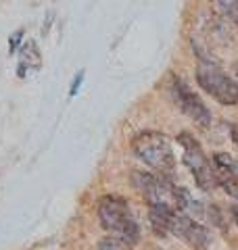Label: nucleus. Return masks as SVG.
Returning a JSON list of instances; mask_svg holds the SVG:
<instances>
[{
	"label": "nucleus",
	"instance_id": "nucleus-1",
	"mask_svg": "<svg viewBox=\"0 0 238 250\" xmlns=\"http://www.w3.org/2000/svg\"><path fill=\"white\" fill-rule=\"evenodd\" d=\"M132 182L150 208L159 210H184L188 205V194L171 182V177L161 173L134 171Z\"/></svg>",
	"mask_w": 238,
	"mask_h": 250
},
{
	"label": "nucleus",
	"instance_id": "nucleus-2",
	"mask_svg": "<svg viewBox=\"0 0 238 250\" xmlns=\"http://www.w3.org/2000/svg\"><path fill=\"white\" fill-rule=\"evenodd\" d=\"M150 223L157 233H173L180 240H184L188 246L194 250H207L209 246V233L201 223L190 219L184 210H159L150 208Z\"/></svg>",
	"mask_w": 238,
	"mask_h": 250
},
{
	"label": "nucleus",
	"instance_id": "nucleus-3",
	"mask_svg": "<svg viewBox=\"0 0 238 250\" xmlns=\"http://www.w3.org/2000/svg\"><path fill=\"white\" fill-rule=\"evenodd\" d=\"M98 219L111 238H117L132 246L138 242L140 238L138 223L132 219L128 202L121 196H113V194L102 196L98 200Z\"/></svg>",
	"mask_w": 238,
	"mask_h": 250
},
{
	"label": "nucleus",
	"instance_id": "nucleus-4",
	"mask_svg": "<svg viewBox=\"0 0 238 250\" xmlns=\"http://www.w3.org/2000/svg\"><path fill=\"white\" fill-rule=\"evenodd\" d=\"M134 154L138 159L148 165L150 169H155L157 173L171 177L176 171V156H173L171 144L165 134L161 131H140L132 142Z\"/></svg>",
	"mask_w": 238,
	"mask_h": 250
},
{
	"label": "nucleus",
	"instance_id": "nucleus-5",
	"mask_svg": "<svg viewBox=\"0 0 238 250\" xmlns=\"http://www.w3.org/2000/svg\"><path fill=\"white\" fill-rule=\"evenodd\" d=\"M196 82L198 85L224 106L238 104V83L230 77L224 69L213 65L209 61H201L196 67Z\"/></svg>",
	"mask_w": 238,
	"mask_h": 250
},
{
	"label": "nucleus",
	"instance_id": "nucleus-6",
	"mask_svg": "<svg viewBox=\"0 0 238 250\" xmlns=\"http://www.w3.org/2000/svg\"><path fill=\"white\" fill-rule=\"evenodd\" d=\"M180 146L184 148V165L190 169V173L194 175L196 186L201 188L203 192H211L213 188L217 186L215 173H213V163L207 159V154L203 152L201 144L188 134V131H182L178 136Z\"/></svg>",
	"mask_w": 238,
	"mask_h": 250
},
{
	"label": "nucleus",
	"instance_id": "nucleus-7",
	"mask_svg": "<svg viewBox=\"0 0 238 250\" xmlns=\"http://www.w3.org/2000/svg\"><path fill=\"white\" fill-rule=\"evenodd\" d=\"M171 90H173V96H176L178 106L184 111V115H188L190 119H192L194 123H198L201 127H209L211 125V113H209V108L203 104V100L198 98L184 82L178 80V77H173Z\"/></svg>",
	"mask_w": 238,
	"mask_h": 250
},
{
	"label": "nucleus",
	"instance_id": "nucleus-8",
	"mask_svg": "<svg viewBox=\"0 0 238 250\" xmlns=\"http://www.w3.org/2000/svg\"><path fill=\"white\" fill-rule=\"evenodd\" d=\"M213 173H215L217 186H221L230 196L238 198V163L234 161V156H230L226 152L213 154Z\"/></svg>",
	"mask_w": 238,
	"mask_h": 250
},
{
	"label": "nucleus",
	"instance_id": "nucleus-9",
	"mask_svg": "<svg viewBox=\"0 0 238 250\" xmlns=\"http://www.w3.org/2000/svg\"><path fill=\"white\" fill-rule=\"evenodd\" d=\"M19 54H21L19 67H17L19 77H27L29 71H38V69L42 67V54H40V48H38V44L34 40L23 42Z\"/></svg>",
	"mask_w": 238,
	"mask_h": 250
},
{
	"label": "nucleus",
	"instance_id": "nucleus-10",
	"mask_svg": "<svg viewBox=\"0 0 238 250\" xmlns=\"http://www.w3.org/2000/svg\"><path fill=\"white\" fill-rule=\"evenodd\" d=\"M215 4L228 19L238 23V0H215Z\"/></svg>",
	"mask_w": 238,
	"mask_h": 250
},
{
	"label": "nucleus",
	"instance_id": "nucleus-11",
	"mask_svg": "<svg viewBox=\"0 0 238 250\" xmlns=\"http://www.w3.org/2000/svg\"><path fill=\"white\" fill-rule=\"evenodd\" d=\"M98 250H134V248H132V244H125V242L109 236L98 244Z\"/></svg>",
	"mask_w": 238,
	"mask_h": 250
},
{
	"label": "nucleus",
	"instance_id": "nucleus-12",
	"mask_svg": "<svg viewBox=\"0 0 238 250\" xmlns=\"http://www.w3.org/2000/svg\"><path fill=\"white\" fill-rule=\"evenodd\" d=\"M23 36H25V31L23 29H17L15 34L9 38V54H15L19 50V46H23Z\"/></svg>",
	"mask_w": 238,
	"mask_h": 250
},
{
	"label": "nucleus",
	"instance_id": "nucleus-13",
	"mask_svg": "<svg viewBox=\"0 0 238 250\" xmlns=\"http://www.w3.org/2000/svg\"><path fill=\"white\" fill-rule=\"evenodd\" d=\"M82 82H84V71H79L77 77L73 80V83H71V88H69V96H71V98H73L75 94L79 92V88H82Z\"/></svg>",
	"mask_w": 238,
	"mask_h": 250
},
{
	"label": "nucleus",
	"instance_id": "nucleus-14",
	"mask_svg": "<svg viewBox=\"0 0 238 250\" xmlns=\"http://www.w3.org/2000/svg\"><path fill=\"white\" fill-rule=\"evenodd\" d=\"M230 136H232V142L238 144V125H232V127H230Z\"/></svg>",
	"mask_w": 238,
	"mask_h": 250
},
{
	"label": "nucleus",
	"instance_id": "nucleus-15",
	"mask_svg": "<svg viewBox=\"0 0 238 250\" xmlns=\"http://www.w3.org/2000/svg\"><path fill=\"white\" fill-rule=\"evenodd\" d=\"M234 217H236V223H238V208L234 210Z\"/></svg>",
	"mask_w": 238,
	"mask_h": 250
}]
</instances>
